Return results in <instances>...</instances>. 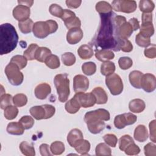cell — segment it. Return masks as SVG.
<instances>
[{
	"label": "cell",
	"mask_w": 156,
	"mask_h": 156,
	"mask_svg": "<svg viewBox=\"0 0 156 156\" xmlns=\"http://www.w3.org/2000/svg\"><path fill=\"white\" fill-rule=\"evenodd\" d=\"M101 24L97 34L90 43L91 46H94L96 50L101 49L119 51V41L118 35L119 27L125 22L124 16L117 15L112 12L106 14H101Z\"/></svg>",
	"instance_id": "obj_1"
},
{
	"label": "cell",
	"mask_w": 156,
	"mask_h": 156,
	"mask_svg": "<svg viewBox=\"0 0 156 156\" xmlns=\"http://www.w3.org/2000/svg\"><path fill=\"white\" fill-rule=\"evenodd\" d=\"M18 35L15 28L9 23L0 26V54H7L13 51L17 46Z\"/></svg>",
	"instance_id": "obj_2"
},
{
	"label": "cell",
	"mask_w": 156,
	"mask_h": 156,
	"mask_svg": "<svg viewBox=\"0 0 156 156\" xmlns=\"http://www.w3.org/2000/svg\"><path fill=\"white\" fill-rule=\"evenodd\" d=\"M58 29V24L54 20H49L46 21H37L34 23L32 31L35 37L44 38L51 34L54 33Z\"/></svg>",
	"instance_id": "obj_3"
},
{
	"label": "cell",
	"mask_w": 156,
	"mask_h": 156,
	"mask_svg": "<svg viewBox=\"0 0 156 156\" xmlns=\"http://www.w3.org/2000/svg\"><path fill=\"white\" fill-rule=\"evenodd\" d=\"M54 83L57 90L58 99L61 102H66L69 96V80L67 74H57L54 79Z\"/></svg>",
	"instance_id": "obj_4"
},
{
	"label": "cell",
	"mask_w": 156,
	"mask_h": 156,
	"mask_svg": "<svg viewBox=\"0 0 156 156\" xmlns=\"http://www.w3.org/2000/svg\"><path fill=\"white\" fill-rule=\"evenodd\" d=\"M30 115L37 120L49 119L54 116L55 112V107L49 104L34 106L30 108Z\"/></svg>",
	"instance_id": "obj_5"
},
{
	"label": "cell",
	"mask_w": 156,
	"mask_h": 156,
	"mask_svg": "<svg viewBox=\"0 0 156 156\" xmlns=\"http://www.w3.org/2000/svg\"><path fill=\"white\" fill-rule=\"evenodd\" d=\"M19 67L15 63L10 62L5 68V73L9 82L15 86L21 85L24 79L23 74Z\"/></svg>",
	"instance_id": "obj_6"
},
{
	"label": "cell",
	"mask_w": 156,
	"mask_h": 156,
	"mask_svg": "<svg viewBox=\"0 0 156 156\" xmlns=\"http://www.w3.org/2000/svg\"><path fill=\"white\" fill-rule=\"evenodd\" d=\"M105 83L112 95H119L123 90L122 79L117 74L113 73L112 74L106 76Z\"/></svg>",
	"instance_id": "obj_7"
},
{
	"label": "cell",
	"mask_w": 156,
	"mask_h": 156,
	"mask_svg": "<svg viewBox=\"0 0 156 156\" xmlns=\"http://www.w3.org/2000/svg\"><path fill=\"white\" fill-rule=\"evenodd\" d=\"M112 8L116 12L126 13H133L136 9V2L135 1L129 0H115L112 2Z\"/></svg>",
	"instance_id": "obj_8"
},
{
	"label": "cell",
	"mask_w": 156,
	"mask_h": 156,
	"mask_svg": "<svg viewBox=\"0 0 156 156\" xmlns=\"http://www.w3.org/2000/svg\"><path fill=\"white\" fill-rule=\"evenodd\" d=\"M137 119L136 116L131 113H126L118 115L114 119V125L119 129L124 128L126 126L133 124Z\"/></svg>",
	"instance_id": "obj_9"
},
{
	"label": "cell",
	"mask_w": 156,
	"mask_h": 156,
	"mask_svg": "<svg viewBox=\"0 0 156 156\" xmlns=\"http://www.w3.org/2000/svg\"><path fill=\"white\" fill-rule=\"evenodd\" d=\"M61 18L68 29L74 27H80L81 26V21L79 18L76 16L74 12L70 10L64 9L63 14Z\"/></svg>",
	"instance_id": "obj_10"
},
{
	"label": "cell",
	"mask_w": 156,
	"mask_h": 156,
	"mask_svg": "<svg viewBox=\"0 0 156 156\" xmlns=\"http://www.w3.org/2000/svg\"><path fill=\"white\" fill-rule=\"evenodd\" d=\"M110 117V113L108 110L104 108H99L86 113L84 116V121L87 122L91 120L108 121Z\"/></svg>",
	"instance_id": "obj_11"
},
{
	"label": "cell",
	"mask_w": 156,
	"mask_h": 156,
	"mask_svg": "<svg viewBox=\"0 0 156 156\" xmlns=\"http://www.w3.org/2000/svg\"><path fill=\"white\" fill-rule=\"evenodd\" d=\"M141 88H143L147 93H151L155 90L156 88V80L154 74L151 73H146L143 74L141 82Z\"/></svg>",
	"instance_id": "obj_12"
},
{
	"label": "cell",
	"mask_w": 156,
	"mask_h": 156,
	"mask_svg": "<svg viewBox=\"0 0 156 156\" xmlns=\"http://www.w3.org/2000/svg\"><path fill=\"white\" fill-rule=\"evenodd\" d=\"M89 87L88 79L83 75L78 74L73 79V88L76 93L85 92Z\"/></svg>",
	"instance_id": "obj_13"
},
{
	"label": "cell",
	"mask_w": 156,
	"mask_h": 156,
	"mask_svg": "<svg viewBox=\"0 0 156 156\" xmlns=\"http://www.w3.org/2000/svg\"><path fill=\"white\" fill-rule=\"evenodd\" d=\"M80 106L83 108H88L93 106L96 103L94 95L91 93H85L83 92L76 93Z\"/></svg>",
	"instance_id": "obj_14"
},
{
	"label": "cell",
	"mask_w": 156,
	"mask_h": 156,
	"mask_svg": "<svg viewBox=\"0 0 156 156\" xmlns=\"http://www.w3.org/2000/svg\"><path fill=\"white\" fill-rule=\"evenodd\" d=\"M13 16L19 22L29 19L30 14V8L23 5H18L13 10Z\"/></svg>",
	"instance_id": "obj_15"
},
{
	"label": "cell",
	"mask_w": 156,
	"mask_h": 156,
	"mask_svg": "<svg viewBox=\"0 0 156 156\" xmlns=\"http://www.w3.org/2000/svg\"><path fill=\"white\" fill-rule=\"evenodd\" d=\"M83 36V31L80 27H74L68 31L66 40L70 44H76L82 40Z\"/></svg>",
	"instance_id": "obj_16"
},
{
	"label": "cell",
	"mask_w": 156,
	"mask_h": 156,
	"mask_svg": "<svg viewBox=\"0 0 156 156\" xmlns=\"http://www.w3.org/2000/svg\"><path fill=\"white\" fill-rule=\"evenodd\" d=\"M51 92V86L46 83H42L38 85L35 88V97L38 99H44Z\"/></svg>",
	"instance_id": "obj_17"
},
{
	"label": "cell",
	"mask_w": 156,
	"mask_h": 156,
	"mask_svg": "<svg viewBox=\"0 0 156 156\" xmlns=\"http://www.w3.org/2000/svg\"><path fill=\"white\" fill-rule=\"evenodd\" d=\"M86 124L88 130L93 134L100 133L105 127V124L102 120H91L88 121Z\"/></svg>",
	"instance_id": "obj_18"
},
{
	"label": "cell",
	"mask_w": 156,
	"mask_h": 156,
	"mask_svg": "<svg viewBox=\"0 0 156 156\" xmlns=\"http://www.w3.org/2000/svg\"><path fill=\"white\" fill-rule=\"evenodd\" d=\"M83 138V133L81 130L78 129H73L68 134L67 141L71 147H74L76 143Z\"/></svg>",
	"instance_id": "obj_19"
},
{
	"label": "cell",
	"mask_w": 156,
	"mask_h": 156,
	"mask_svg": "<svg viewBox=\"0 0 156 156\" xmlns=\"http://www.w3.org/2000/svg\"><path fill=\"white\" fill-rule=\"evenodd\" d=\"M80 107L79 99L76 94L65 104V106L66 112L70 114H74L77 113L79 110Z\"/></svg>",
	"instance_id": "obj_20"
},
{
	"label": "cell",
	"mask_w": 156,
	"mask_h": 156,
	"mask_svg": "<svg viewBox=\"0 0 156 156\" xmlns=\"http://www.w3.org/2000/svg\"><path fill=\"white\" fill-rule=\"evenodd\" d=\"M133 136L135 140L138 142H144L148 138L147 130L145 126L140 124L134 130Z\"/></svg>",
	"instance_id": "obj_21"
},
{
	"label": "cell",
	"mask_w": 156,
	"mask_h": 156,
	"mask_svg": "<svg viewBox=\"0 0 156 156\" xmlns=\"http://www.w3.org/2000/svg\"><path fill=\"white\" fill-rule=\"evenodd\" d=\"M6 130L10 135H21L24 133V128L20 122H12L8 124Z\"/></svg>",
	"instance_id": "obj_22"
},
{
	"label": "cell",
	"mask_w": 156,
	"mask_h": 156,
	"mask_svg": "<svg viewBox=\"0 0 156 156\" xmlns=\"http://www.w3.org/2000/svg\"><path fill=\"white\" fill-rule=\"evenodd\" d=\"M146 107V104L142 99H134L130 101L129 104V108L130 112L139 113L142 112Z\"/></svg>",
	"instance_id": "obj_23"
},
{
	"label": "cell",
	"mask_w": 156,
	"mask_h": 156,
	"mask_svg": "<svg viewBox=\"0 0 156 156\" xmlns=\"http://www.w3.org/2000/svg\"><path fill=\"white\" fill-rule=\"evenodd\" d=\"M96 58L101 62H107L113 59L115 54L111 50L108 49H98L95 52Z\"/></svg>",
	"instance_id": "obj_24"
},
{
	"label": "cell",
	"mask_w": 156,
	"mask_h": 156,
	"mask_svg": "<svg viewBox=\"0 0 156 156\" xmlns=\"http://www.w3.org/2000/svg\"><path fill=\"white\" fill-rule=\"evenodd\" d=\"M91 93L94 95L96 99V104H106L108 100V96L105 91L101 87L94 88Z\"/></svg>",
	"instance_id": "obj_25"
},
{
	"label": "cell",
	"mask_w": 156,
	"mask_h": 156,
	"mask_svg": "<svg viewBox=\"0 0 156 156\" xmlns=\"http://www.w3.org/2000/svg\"><path fill=\"white\" fill-rule=\"evenodd\" d=\"M90 143L88 140H80L76 143L74 146V149L77 153L80 155H84L87 154L90 149Z\"/></svg>",
	"instance_id": "obj_26"
},
{
	"label": "cell",
	"mask_w": 156,
	"mask_h": 156,
	"mask_svg": "<svg viewBox=\"0 0 156 156\" xmlns=\"http://www.w3.org/2000/svg\"><path fill=\"white\" fill-rule=\"evenodd\" d=\"M133 32V28L129 22L123 23L118 29V35L120 39H127Z\"/></svg>",
	"instance_id": "obj_27"
},
{
	"label": "cell",
	"mask_w": 156,
	"mask_h": 156,
	"mask_svg": "<svg viewBox=\"0 0 156 156\" xmlns=\"http://www.w3.org/2000/svg\"><path fill=\"white\" fill-rule=\"evenodd\" d=\"M77 54L83 60L89 59L92 57L94 54L92 47L88 44L81 45L77 49Z\"/></svg>",
	"instance_id": "obj_28"
},
{
	"label": "cell",
	"mask_w": 156,
	"mask_h": 156,
	"mask_svg": "<svg viewBox=\"0 0 156 156\" xmlns=\"http://www.w3.org/2000/svg\"><path fill=\"white\" fill-rule=\"evenodd\" d=\"M143 74L141 71L136 70L132 71L130 73L129 75V79L132 86L135 88H141L140 82Z\"/></svg>",
	"instance_id": "obj_29"
},
{
	"label": "cell",
	"mask_w": 156,
	"mask_h": 156,
	"mask_svg": "<svg viewBox=\"0 0 156 156\" xmlns=\"http://www.w3.org/2000/svg\"><path fill=\"white\" fill-rule=\"evenodd\" d=\"M144 37L150 38L154 34V28L152 23H143L140 27V32Z\"/></svg>",
	"instance_id": "obj_30"
},
{
	"label": "cell",
	"mask_w": 156,
	"mask_h": 156,
	"mask_svg": "<svg viewBox=\"0 0 156 156\" xmlns=\"http://www.w3.org/2000/svg\"><path fill=\"white\" fill-rule=\"evenodd\" d=\"M51 54V50L46 47H39L35 53V58L40 62H44L46 58Z\"/></svg>",
	"instance_id": "obj_31"
},
{
	"label": "cell",
	"mask_w": 156,
	"mask_h": 156,
	"mask_svg": "<svg viewBox=\"0 0 156 156\" xmlns=\"http://www.w3.org/2000/svg\"><path fill=\"white\" fill-rule=\"evenodd\" d=\"M20 149L23 154L26 156H34L35 155V149L33 145L28 142L24 141L20 144Z\"/></svg>",
	"instance_id": "obj_32"
},
{
	"label": "cell",
	"mask_w": 156,
	"mask_h": 156,
	"mask_svg": "<svg viewBox=\"0 0 156 156\" xmlns=\"http://www.w3.org/2000/svg\"><path fill=\"white\" fill-rule=\"evenodd\" d=\"M96 11L101 14H106L113 12L112 5L106 1H99L96 4Z\"/></svg>",
	"instance_id": "obj_33"
},
{
	"label": "cell",
	"mask_w": 156,
	"mask_h": 156,
	"mask_svg": "<svg viewBox=\"0 0 156 156\" xmlns=\"http://www.w3.org/2000/svg\"><path fill=\"white\" fill-rule=\"evenodd\" d=\"M115 71V65L113 62L107 61L104 62L101 66V72L104 76H107L114 73Z\"/></svg>",
	"instance_id": "obj_34"
},
{
	"label": "cell",
	"mask_w": 156,
	"mask_h": 156,
	"mask_svg": "<svg viewBox=\"0 0 156 156\" xmlns=\"http://www.w3.org/2000/svg\"><path fill=\"white\" fill-rule=\"evenodd\" d=\"M34 24L33 21L31 19L29 18L25 21L19 22L18 27L22 33L26 34L31 32L33 29Z\"/></svg>",
	"instance_id": "obj_35"
},
{
	"label": "cell",
	"mask_w": 156,
	"mask_h": 156,
	"mask_svg": "<svg viewBox=\"0 0 156 156\" xmlns=\"http://www.w3.org/2000/svg\"><path fill=\"white\" fill-rule=\"evenodd\" d=\"M95 153L98 156H109L112 154V151L106 144L101 143L96 146Z\"/></svg>",
	"instance_id": "obj_36"
},
{
	"label": "cell",
	"mask_w": 156,
	"mask_h": 156,
	"mask_svg": "<svg viewBox=\"0 0 156 156\" xmlns=\"http://www.w3.org/2000/svg\"><path fill=\"white\" fill-rule=\"evenodd\" d=\"M139 8L143 13H151L155 8V5L152 1L141 0L139 2Z\"/></svg>",
	"instance_id": "obj_37"
},
{
	"label": "cell",
	"mask_w": 156,
	"mask_h": 156,
	"mask_svg": "<svg viewBox=\"0 0 156 156\" xmlns=\"http://www.w3.org/2000/svg\"><path fill=\"white\" fill-rule=\"evenodd\" d=\"M44 63L46 66L51 69L58 68L60 65L58 57L54 54H51L50 55H49L45 60Z\"/></svg>",
	"instance_id": "obj_38"
},
{
	"label": "cell",
	"mask_w": 156,
	"mask_h": 156,
	"mask_svg": "<svg viewBox=\"0 0 156 156\" xmlns=\"http://www.w3.org/2000/svg\"><path fill=\"white\" fill-rule=\"evenodd\" d=\"M18 114V109L16 106L9 105L4 109V117L8 120H12L15 119Z\"/></svg>",
	"instance_id": "obj_39"
},
{
	"label": "cell",
	"mask_w": 156,
	"mask_h": 156,
	"mask_svg": "<svg viewBox=\"0 0 156 156\" xmlns=\"http://www.w3.org/2000/svg\"><path fill=\"white\" fill-rule=\"evenodd\" d=\"M65 149L63 143L60 141H55L50 146V151L54 155H60L64 152Z\"/></svg>",
	"instance_id": "obj_40"
},
{
	"label": "cell",
	"mask_w": 156,
	"mask_h": 156,
	"mask_svg": "<svg viewBox=\"0 0 156 156\" xmlns=\"http://www.w3.org/2000/svg\"><path fill=\"white\" fill-rule=\"evenodd\" d=\"M38 48V46L35 43L30 44L28 48L24 51L23 54L24 56L27 59V60H33L35 59V53Z\"/></svg>",
	"instance_id": "obj_41"
},
{
	"label": "cell",
	"mask_w": 156,
	"mask_h": 156,
	"mask_svg": "<svg viewBox=\"0 0 156 156\" xmlns=\"http://www.w3.org/2000/svg\"><path fill=\"white\" fill-rule=\"evenodd\" d=\"M82 70L83 73L87 76L94 74L96 71V65L94 62H85L82 65Z\"/></svg>",
	"instance_id": "obj_42"
},
{
	"label": "cell",
	"mask_w": 156,
	"mask_h": 156,
	"mask_svg": "<svg viewBox=\"0 0 156 156\" xmlns=\"http://www.w3.org/2000/svg\"><path fill=\"white\" fill-rule=\"evenodd\" d=\"M10 62L16 64L20 69H22L26 66L27 59L24 55H16L12 57Z\"/></svg>",
	"instance_id": "obj_43"
},
{
	"label": "cell",
	"mask_w": 156,
	"mask_h": 156,
	"mask_svg": "<svg viewBox=\"0 0 156 156\" xmlns=\"http://www.w3.org/2000/svg\"><path fill=\"white\" fill-rule=\"evenodd\" d=\"M27 102V98L26 95L23 93H18L13 97V104L18 107H21L26 105Z\"/></svg>",
	"instance_id": "obj_44"
},
{
	"label": "cell",
	"mask_w": 156,
	"mask_h": 156,
	"mask_svg": "<svg viewBox=\"0 0 156 156\" xmlns=\"http://www.w3.org/2000/svg\"><path fill=\"white\" fill-rule=\"evenodd\" d=\"M132 143H134L133 138L129 135H124L119 140V148L121 151H124L126 148Z\"/></svg>",
	"instance_id": "obj_45"
},
{
	"label": "cell",
	"mask_w": 156,
	"mask_h": 156,
	"mask_svg": "<svg viewBox=\"0 0 156 156\" xmlns=\"http://www.w3.org/2000/svg\"><path fill=\"white\" fill-rule=\"evenodd\" d=\"M62 61L66 66H72L76 62V57L72 53L69 52H65L62 55Z\"/></svg>",
	"instance_id": "obj_46"
},
{
	"label": "cell",
	"mask_w": 156,
	"mask_h": 156,
	"mask_svg": "<svg viewBox=\"0 0 156 156\" xmlns=\"http://www.w3.org/2000/svg\"><path fill=\"white\" fill-rule=\"evenodd\" d=\"M135 42L139 46L142 48H147L151 45L150 38L144 37L140 33L136 35Z\"/></svg>",
	"instance_id": "obj_47"
},
{
	"label": "cell",
	"mask_w": 156,
	"mask_h": 156,
	"mask_svg": "<svg viewBox=\"0 0 156 156\" xmlns=\"http://www.w3.org/2000/svg\"><path fill=\"white\" fill-rule=\"evenodd\" d=\"M19 122L22 124L24 129L26 130L31 129L34 124V119L33 118L27 115L22 116L19 120Z\"/></svg>",
	"instance_id": "obj_48"
},
{
	"label": "cell",
	"mask_w": 156,
	"mask_h": 156,
	"mask_svg": "<svg viewBox=\"0 0 156 156\" xmlns=\"http://www.w3.org/2000/svg\"><path fill=\"white\" fill-rule=\"evenodd\" d=\"M49 11L52 15L56 17L62 18L64 10L59 5L57 4H52L50 5Z\"/></svg>",
	"instance_id": "obj_49"
},
{
	"label": "cell",
	"mask_w": 156,
	"mask_h": 156,
	"mask_svg": "<svg viewBox=\"0 0 156 156\" xmlns=\"http://www.w3.org/2000/svg\"><path fill=\"white\" fill-rule=\"evenodd\" d=\"M118 64L121 69L126 70L129 69L133 65L132 60L129 57H120L118 60Z\"/></svg>",
	"instance_id": "obj_50"
},
{
	"label": "cell",
	"mask_w": 156,
	"mask_h": 156,
	"mask_svg": "<svg viewBox=\"0 0 156 156\" xmlns=\"http://www.w3.org/2000/svg\"><path fill=\"white\" fill-rule=\"evenodd\" d=\"M119 47L120 50L125 52H130L133 49L132 43L127 39H121Z\"/></svg>",
	"instance_id": "obj_51"
},
{
	"label": "cell",
	"mask_w": 156,
	"mask_h": 156,
	"mask_svg": "<svg viewBox=\"0 0 156 156\" xmlns=\"http://www.w3.org/2000/svg\"><path fill=\"white\" fill-rule=\"evenodd\" d=\"M13 98L10 94H4L1 96L0 107L1 109H5L7 106L11 105Z\"/></svg>",
	"instance_id": "obj_52"
},
{
	"label": "cell",
	"mask_w": 156,
	"mask_h": 156,
	"mask_svg": "<svg viewBox=\"0 0 156 156\" xmlns=\"http://www.w3.org/2000/svg\"><path fill=\"white\" fill-rule=\"evenodd\" d=\"M103 139L107 145L112 147H115L118 142V138L116 135L112 133H108L105 135L103 137Z\"/></svg>",
	"instance_id": "obj_53"
},
{
	"label": "cell",
	"mask_w": 156,
	"mask_h": 156,
	"mask_svg": "<svg viewBox=\"0 0 156 156\" xmlns=\"http://www.w3.org/2000/svg\"><path fill=\"white\" fill-rule=\"evenodd\" d=\"M124 151L127 155H133L138 154L140 152V149L136 144H135V143H132L129 144Z\"/></svg>",
	"instance_id": "obj_54"
},
{
	"label": "cell",
	"mask_w": 156,
	"mask_h": 156,
	"mask_svg": "<svg viewBox=\"0 0 156 156\" xmlns=\"http://www.w3.org/2000/svg\"><path fill=\"white\" fill-rule=\"evenodd\" d=\"M144 154L146 156H155L156 155V146L152 143H149L144 147Z\"/></svg>",
	"instance_id": "obj_55"
},
{
	"label": "cell",
	"mask_w": 156,
	"mask_h": 156,
	"mask_svg": "<svg viewBox=\"0 0 156 156\" xmlns=\"http://www.w3.org/2000/svg\"><path fill=\"white\" fill-rule=\"evenodd\" d=\"M144 54L145 57L149 58H154L156 57V46L155 44H152L149 48L144 49Z\"/></svg>",
	"instance_id": "obj_56"
},
{
	"label": "cell",
	"mask_w": 156,
	"mask_h": 156,
	"mask_svg": "<svg viewBox=\"0 0 156 156\" xmlns=\"http://www.w3.org/2000/svg\"><path fill=\"white\" fill-rule=\"evenodd\" d=\"M155 119L150 122L149 127L150 130V139L153 143H156V135H155Z\"/></svg>",
	"instance_id": "obj_57"
},
{
	"label": "cell",
	"mask_w": 156,
	"mask_h": 156,
	"mask_svg": "<svg viewBox=\"0 0 156 156\" xmlns=\"http://www.w3.org/2000/svg\"><path fill=\"white\" fill-rule=\"evenodd\" d=\"M50 151H49V145L46 144V143H43L41 144L40 146V154L43 156H50L51 155V154L50 153Z\"/></svg>",
	"instance_id": "obj_58"
},
{
	"label": "cell",
	"mask_w": 156,
	"mask_h": 156,
	"mask_svg": "<svg viewBox=\"0 0 156 156\" xmlns=\"http://www.w3.org/2000/svg\"><path fill=\"white\" fill-rule=\"evenodd\" d=\"M65 2L66 4V6L68 8L77 9L80 5V4L82 3V1H80V0H67V1H66Z\"/></svg>",
	"instance_id": "obj_59"
},
{
	"label": "cell",
	"mask_w": 156,
	"mask_h": 156,
	"mask_svg": "<svg viewBox=\"0 0 156 156\" xmlns=\"http://www.w3.org/2000/svg\"><path fill=\"white\" fill-rule=\"evenodd\" d=\"M142 23H152V13H143L141 16Z\"/></svg>",
	"instance_id": "obj_60"
},
{
	"label": "cell",
	"mask_w": 156,
	"mask_h": 156,
	"mask_svg": "<svg viewBox=\"0 0 156 156\" xmlns=\"http://www.w3.org/2000/svg\"><path fill=\"white\" fill-rule=\"evenodd\" d=\"M128 22L132 27L133 31L136 30L140 28V23L136 18H130Z\"/></svg>",
	"instance_id": "obj_61"
},
{
	"label": "cell",
	"mask_w": 156,
	"mask_h": 156,
	"mask_svg": "<svg viewBox=\"0 0 156 156\" xmlns=\"http://www.w3.org/2000/svg\"><path fill=\"white\" fill-rule=\"evenodd\" d=\"M19 5H23L28 7H30L34 3V1H18Z\"/></svg>",
	"instance_id": "obj_62"
}]
</instances>
